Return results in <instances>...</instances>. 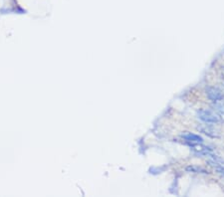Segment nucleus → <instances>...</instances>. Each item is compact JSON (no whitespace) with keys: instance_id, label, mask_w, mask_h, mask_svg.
I'll return each instance as SVG.
<instances>
[{"instance_id":"nucleus-4","label":"nucleus","mask_w":224,"mask_h":197,"mask_svg":"<svg viewBox=\"0 0 224 197\" xmlns=\"http://www.w3.org/2000/svg\"><path fill=\"white\" fill-rule=\"evenodd\" d=\"M182 138L188 143H200L203 142V138L198 134H194L191 133H187L182 134Z\"/></svg>"},{"instance_id":"nucleus-2","label":"nucleus","mask_w":224,"mask_h":197,"mask_svg":"<svg viewBox=\"0 0 224 197\" xmlns=\"http://www.w3.org/2000/svg\"><path fill=\"white\" fill-rule=\"evenodd\" d=\"M206 95H207V98L209 100L214 104L224 101L223 92L217 87H208V88H206Z\"/></svg>"},{"instance_id":"nucleus-1","label":"nucleus","mask_w":224,"mask_h":197,"mask_svg":"<svg viewBox=\"0 0 224 197\" xmlns=\"http://www.w3.org/2000/svg\"><path fill=\"white\" fill-rule=\"evenodd\" d=\"M197 118L200 119L201 121H203L204 124H216L221 122V116L216 113L215 112L211 110H199L197 112Z\"/></svg>"},{"instance_id":"nucleus-3","label":"nucleus","mask_w":224,"mask_h":197,"mask_svg":"<svg viewBox=\"0 0 224 197\" xmlns=\"http://www.w3.org/2000/svg\"><path fill=\"white\" fill-rule=\"evenodd\" d=\"M197 130H198L200 133H204V134H206V136H208L210 137H219L220 136V134H219V133H218V130H216V128L211 127L209 124L199 125V127H197Z\"/></svg>"}]
</instances>
